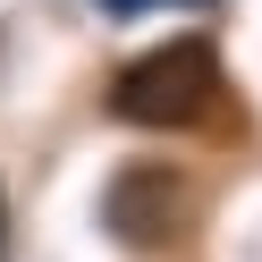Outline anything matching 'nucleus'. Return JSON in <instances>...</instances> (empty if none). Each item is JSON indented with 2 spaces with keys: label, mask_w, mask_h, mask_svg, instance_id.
Returning <instances> with one entry per match:
<instances>
[{
  "label": "nucleus",
  "mask_w": 262,
  "mask_h": 262,
  "mask_svg": "<svg viewBox=\"0 0 262 262\" xmlns=\"http://www.w3.org/2000/svg\"><path fill=\"white\" fill-rule=\"evenodd\" d=\"M220 93H228V76H220V59H211V42H161V51H144V59H127L119 76H110V119H127V127H203V119H220Z\"/></svg>",
  "instance_id": "obj_1"
},
{
  "label": "nucleus",
  "mask_w": 262,
  "mask_h": 262,
  "mask_svg": "<svg viewBox=\"0 0 262 262\" xmlns=\"http://www.w3.org/2000/svg\"><path fill=\"white\" fill-rule=\"evenodd\" d=\"M178 220H186V178L169 161H127L102 186V228L119 245H136V254H161L178 237Z\"/></svg>",
  "instance_id": "obj_2"
},
{
  "label": "nucleus",
  "mask_w": 262,
  "mask_h": 262,
  "mask_svg": "<svg viewBox=\"0 0 262 262\" xmlns=\"http://www.w3.org/2000/svg\"><path fill=\"white\" fill-rule=\"evenodd\" d=\"M102 9H119V17H136V9H194V0H102Z\"/></svg>",
  "instance_id": "obj_3"
},
{
  "label": "nucleus",
  "mask_w": 262,
  "mask_h": 262,
  "mask_svg": "<svg viewBox=\"0 0 262 262\" xmlns=\"http://www.w3.org/2000/svg\"><path fill=\"white\" fill-rule=\"evenodd\" d=\"M0 262H9V194H0Z\"/></svg>",
  "instance_id": "obj_4"
}]
</instances>
